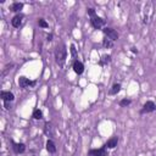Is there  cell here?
<instances>
[{"mask_svg":"<svg viewBox=\"0 0 156 156\" xmlns=\"http://www.w3.org/2000/svg\"><path fill=\"white\" fill-rule=\"evenodd\" d=\"M35 80H29L28 78H26V77H20L18 78V85L21 87V88H27V87H33V85H35Z\"/></svg>","mask_w":156,"mask_h":156,"instance_id":"8992f818","label":"cell"},{"mask_svg":"<svg viewBox=\"0 0 156 156\" xmlns=\"http://www.w3.org/2000/svg\"><path fill=\"white\" fill-rule=\"evenodd\" d=\"M55 58H56V63L58 66H63L65 62H66V58H67V49H66V45L65 44H60L56 46V50H55Z\"/></svg>","mask_w":156,"mask_h":156,"instance_id":"6da1fadb","label":"cell"},{"mask_svg":"<svg viewBox=\"0 0 156 156\" xmlns=\"http://www.w3.org/2000/svg\"><path fill=\"white\" fill-rule=\"evenodd\" d=\"M71 54H72V56H73V57H76V56H77V50H76V46H74L73 44L71 45Z\"/></svg>","mask_w":156,"mask_h":156,"instance_id":"44dd1931","label":"cell"},{"mask_svg":"<svg viewBox=\"0 0 156 156\" xmlns=\"http://www.w3.org/2000/svg\"><path fill=\"white\" fill-rule=\"evenodd\" d=\"M11 101H4V105H5V108L6 110H10L11 108V104H10Z\"/></svg>","mask_w":156,"mask_h":156,"instance_id":"603a6c76","label":"cell"},{"mask_svg":"<svg viewBox=\"0 0 156 156\" xmlns=\"http://www.w3.org/2000/svg\"><path fill=\"white\" fill-rule=\"evenodd\" d=\"M33 118H34V119H41V118H43V112H41L39 108L34 110V111H33Z\"/></svg>","mask_w":156,"mask_h":156,"instance_id":"ac0fdd59","label":"cell"},{"mask_svg":"<svg viewBox=\"0 0 156 156\" xmlns=\"http://www.w3.org/2000/svg\"><path fill=\"white\" fill-rule=\"evenodd\" d=\"M121 88H122V87H121L119 83H115V84L112 85V88L110 89V94H111V95H116L117 93H119Z\"/></svg>","mask_w":156,"mask_h":156,"instance_id":"9a60e30c","label":"cell"},{"mask_svg":"<svg viewBox=\"0 0 156 156\" xmlns=\"http://www.w3.org/2000/svg\"><path fill=\"white\" fill-rule=\"evenodd\" d=\"M38 24H39L40 27H43V28H48V27H49L48 22H46L44 18H39V20H38Z\"/></svg>","mask_w":156,"mask_h":156,"instance_id":"ffe728a7","label":"cell"},{"mask_svg":"<svg viewBox=\"0 0 156 156\" xmlns=\"http://www.w3.org/2000/svg\"><path fill=\"white\" fill-rule=\"evenodd\" d=\"M44 132L46 135L49 136H52L54 135V129H52V126L50 123H45V127H44Z\"/></svg>","mask_w":156,"mask_h":156,"instance_id":"2e32d148","label":"cell"},{"mask_svg":"<svg viewBox=\"0 0 156 156\" xmlns=\"http://www.w3.org/2000/svg\"><path fill=\"white\" fill-rule=\"evenodd\" d=\"M0 98H1L4 101H13L15 95H13L11 91H5V90H2V91L0 93Z\"/></svg>","mask_w":156,"mask_h":156,"instance_id":"8fae6325","label":"cell"},{"mask_svg":"<svg viewBox=\"0 0 156 156\" xmlns=\"http://www.w3.org/2000/svg\"><path fill=\"white\" fill-rule=\"evenodd\" d=\"M12 149L16 154H23L26 151V145L22 143H12Z\"/></svg>","mask_w":156,"mask_h":156,"instance_id":"9c48e42d","label":"cell"},{"mask_svg":"<svg viewBox=\"0 0 156 156\" xmlns=\"http://www.w3.org/2000/svg\"><path fill=\"white\" fill-rule=\"evenodd\" d=\"M88 156H107V149L105 145L100 149H93L88 152Z\"/></svg>","mask_w":156,"mask_h":156,"instance_id":"5b68a950","label":"cell"},{"mask_svg":"<svg viewBox=\"0 0 156 156\" xmlns=\"http://www.w3.org/2000/svg\"><path fill=\"white\" fill-rule=\"evenodd\" d=\"M90 23H91V26H93L94 28L100 29V28H102V27L105 26L106 21H105L104 18L99 17L98 15H94V16H91V17H90Z\"/></svg>","mask_w":156,"mask_h":156,"instance_id":"7a4b0ae2","label":"cell"},{"mask_svg":"<svg viewBox=\"0 0 156 156\" xmlns=\"http://www.w3.org/2000/svg\"><path fill=\"white\" fill-rule=\"evenodd\" d=\"M46 40H48V41H51V40H52V34H51V33L46 37Z\"/></svg>","mask_w":156,"mask_h":156,"instance_id":"cb8c5ba5","label":"cell"},{"mask_svg":"<svg viewBox=\"0 0 156 156\" xmlns=\"http://www.w3.org/2000/svg\"><path fill=\"white\" fill-rule=\"evenodd\" d=\"M117 144H118V138H117V136H112V138H110V139L106 141L105 147H106V149H115V147L117 146Z\"/></svg>","mask_w":156,"mask_h":156,"instance_id":"30bf717a","label":"cell"},{"mask_svg":"<svg viewBox=\"0 0 156 156\" xmlns=\"http://www.w3.org/2000/svg\"><path fill=\"white\" fill-rule=\"evenodd\" d=\"M46 150L50 152V154H55L56 152V145L52 140H48L46 141Z\"/></svg>","mask_w":156,"mask_h":156,"instance_id":"7c38bea8","label":"cell"},{"mask_svg":"<svg viewBox=\"0 0 156 156\" xmlns=\"http://www.w3.org/2000/svg\"><path fill=\"white\" fill-rule=\"evenodd\" d=\"M22 21H23V15L17 13V15L13 16V18L11 20V24H12L15 28H18V27L22 24Z\"/></svg>","mask_w":156,"mask_h":156,"instance_id":"52a82bcc","label":"cell"},{"mask_svg":"<svg viewBox=\"0 0 156 156\" xmlns=\"http://www.w3.org/2000/svg\"><path fill=\"white\" fill-rule=\"evenodd\" d=\"M23 9V4L22 2H13L11 6H10V10L13 11V12H18Z\"/></svg>","mask_w":156,"mask_h":156,"instance_id":"4fadbf2b","label":"cell"},{"mask_svg":"<svg viewBox=\"0 0 156 156\" xmlns=\"http://www.w3.org/2000/svg\"><path fill=\"white\" fill-rule=\"evenodd\" d=\"M102 46L104 48H106V49H108V48H112L113 46V41L111 40V39H108V38H104L102 39Z\"/></svg>","mask_w":156,"mask_h":156,"instance_id":"e0dca14e","label":"cell"},{"mask_svg":"<svg viewBox=\"0 0 156 156\" xmlns=\"http://www.w3.org/2000/svg\"><path fill=\"white\" fill-rule=\"evenodd\" d=\"M102 32H104V34L106 35V38H108V39H111L112 41H115V40H117L118 39V33L113 29V28H108V27H105L104 29H102Z\"/></svg>","mask_w":156,"mask_h":156,"instance_id":"3957f363","label":"cell"},{"mask_svg":"<svg viewBox=\"0 0 156 156\" xmlns=\"http://www.w3.org/2000/svg\"><path fill=\"white\" fill-rule=\"evenodd\" d=\"M88 15L91 17V16H94V15H96L95 13V10L94 9H88Z\"/></svg>","mask_w":156,"mask_h":156,"instance_id":"7402d4cb","label":"cell"},{"mask_svg":"<svg viewBox=\"0 0 156 156\" xmlns=\"http://www.w3.org/2000/svg\"><path fill=\"white\" fill-rule=\"evenodd\" d=\"M73 71H74L77 74H82V73L84 72V65H83L80 61L76 60V61L73 62Z\"/></svg>","mask_w":156,"mask_h":156,"instance_id":"ba28073f","label":"cell"},{"mask_svg":"<svg viewBox=\"0 0 156 156\" xmlns=\"http://www.w3.org/2000/svg\"><path fill=\"white\" fill-rule=\"evenodd\" d=\"M156 110V105L154 101H146L144 105H143V108L140 110V115H144V113H149V112H154Z\"/></svg>","mask_w":156,"mask_h":156,"instance_id":"277c9868","label":"cell"},{"mask_svg":"<svg viewBox=\"0 0 156 156\" xmlns=\"http://www.w3.org/2000/svg\"><path fill=\"white\" fill-rule=\"evenodd\" d=\"M132 104V100L130 99H122L121 101H119V105L122 106V107H127L128 105H130Z\"/></svg>","mask_w":156,"mask_h":156,"instance_id":"d6986e66","label":"cell"},{"mask_svg":"<svg viewBox=\"0 0 156 156\" xmlns=\"http://www.w3.org/2000/svg\"><path fill=\"white\" fill-rule=\"evenodd\" d=\"M110 61H111V56L110 55H104V56H101V58L99 61V65L100 66H106L107 63H110Z\"/></svg>","mask_w":156,"mask_h":156,"instance_id":"5bb4252c","label":"cell"}]
</instances>
